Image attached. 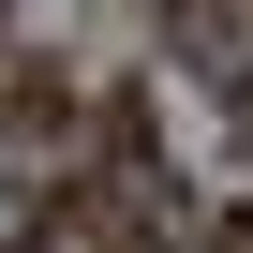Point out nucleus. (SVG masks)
Returning <instances> with one entry per match:
<instances>
[{"instance_id": "nucleus-1", "label": "nucleus", "mask_w": 253, "mask_h": 253, "mask_svg": "<svg viewBox=\"0 0 253 253\" xmlns=\"http://www.w3.org/2000/svg\"><path fill=\"white\" fill-rule=\"evenodd\" d=\"M209 253H253V194H238V209H223V223H209Z\"/></svg>"}, {"instance_id": "nucleus-2", "label": "nucleus", "mask_w": 253, "mask_h": 253, "mask_svg": "<svg viewBox=\"0 0 253 253\" xmlns=\"http://www.w3.org/2000/svg\"><path fill=\"white\" fill-rule=\"evenodd\" d=\"M0 75H15V45H0Z\"/></svg>"}]
</instances>
